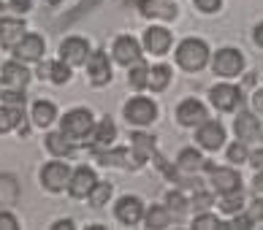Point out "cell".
Segmentation results:
<instances>
[{
    "label": "cell",
    "instance_id": "9",
    "mask_svg": "<svg viewBox=\"0 0 263 230\" xmlns=\"http://www.w3.org/2000/svg\"><path fill=\"white\" fill-rule=\"evenodd\" d=\"M87 79H90L92 87H106L111 81V62L106 52H92L87 57Z\"/></svg>",
    "mask_w": 263,
    "mask_h": 230
},
{
    "label": "cell",
    "instance_id": "36",
    "mask_svg": "<svg viewBox=\"0 0 263 230\" xmlns=\"http://www.w3.org/2000/svg\"><path fill=\"white\" fill-rule=\"evenodd\" d=\"M226 155H228V162H233V165H241V162H247V160H250V152H247V143H245V141L231 143Z\"/></svg>",
    "mask_w": 263,
    "mask_h": 230
},
{
    "label": "cell",
    "instance_id": "20",
    "mask_svg": "<svg viewBox=\"0 0 263 230\" xmlns=\"http://www.w3.org/2000/svg\"><path fill=\"white\" fill-rule=\"evenodd\" d=\"M171 44H174V38L165 27H147L144 30V49L149 54H165L171 49Z\"/></svg>",
    "mask_w": 263,
    "mask_h": 230
},
{
    "label": "cell",
    "instance_id": "16",
    "mask_svg": "<svg viewBox=\"0 0 263 230\" xmlns=\"http://www.w3.org/2000/svg\"><path fill=\"white\" fill-rule=\"evenodd\" d=\"M114 60L130 68L136 60H141V44L136 41L133 35H120L114 41Z\"/></svg>",
    "mask_w": 263,
    "mask_h": 230
},
{
    "label": "cell",
    "instance_id": "28",
    "mask_svg": "<svg viewBox=\"0 0 263 230\" xmlns=\"http://www.w3.org/2000/svg\"><path fill=\"white\" fill-rule=\"evenodd\" d=\"M171 208H165V206H149L147 212H144V225L152 227V230H163V227H168L171 225Z\"/></svg>",
    "mask_w": 263,
    "mask_h": 230
},
{
    "label": "cell",
    "instance_id": "4",
    "mask_svg": "<svg viewBox=\"0 0 263 230\" xmlns=\"http://www.w3.org/2000/svg\"><path fill=\"white\" fill-rule=\"evenodd\" d=\"M122 114L130 124H136V128H147V124H152L158 119V106H155V100H149V98H130L125 103Z\"/></svg>",
    "mask_w": 263,
    "mask_h": 230
},
{
    "label": "cell",
    "instance_id": "11",
    "mask_svg": "<svg viewBox=\"0 0 263 230\" xmlns=\"http://www.w3.org/2000/svg\"><path fill=\"white\" fill-rule=\"evenodd\" d=\"M95 160L101 162V165H117V168H133V171H139L141 168V162L139 157L133 155V149H101V152H92Z\"/></svg>",
    "mask_w": 263,
    "mask_h": 230
},
{
    "label": "cell",
    "instance_id": "44",
    "mask_svg": "<svg viewBox=\"0 0 263 230\" xmlns=\"http://www.w3.org/2000/svg\"><path fill=\"white\" fill-rule=\"evenodd\" d=\"M252 111H255L258 117H263V90H258L252 95Z\"/></svg>",
    "mask_w": 263,
    "mask_h": 230
},
{
    "label": "cell",
    "instance_id": "35",
    "mask_svg": "<svg viewBox=\"0 0 263 230\" xmlns=\"http://www.w3.org/2000/svg\"><path fill=\"white\" fill-rule=\"evenodd\" d=\"M165 206L171 208V214H184V212L190 208V200L184 198V195L179 193V190H174V193L165 195Z\"/></svg>",
    "mask_w": 263,
    "mask_h": 230
},
{
    "label": "cell",
    "instance_id": "21",
    "mask_svg": "<svg viewBox=\"0 0 263 230\" xmlns=\"http://www.w3.org/2000/svg\"><path fill=\"white\" fill-rule=\"evenodd\" d=\"M233 130H236V138L239 141H255L260 136V119H258V114H250V111H241L236 122H233Z\"/></svg>",
    "mask_w": 263,
    "mask_h": 230
},
{
    "label": "cell",
    "instance_id": "49",
    "mask_svg": "<svg viewBox=\"0 0 263 230\" xmlns=\"http://www.w3.org/2000/svg\"><path fill=\"white\" fill-rule=\"evenodd\" d=\"M46 3H49V6H57V3H63V0H46Z\"/></svg>",
    "mask_w": 263,
    "mask_h": 230
},
{
    "label": "cell",
    "instance_id": "30",
    "mask_svg": "<svg viewBox=\"0 0 263 230\" xmlns=\"http://www.w3.org/2000/svg\"><path fill=\"white\" fill-rule=\"evenodd\" d=\"M19 200V184L11 174H0V206H14Z\"/></svg>",
    "mask_w": 263,
    "mask_h": 230
},
{
    "label": "cell",
    "instance_id": "29",
    "mask_svg": "<svg viewBox=\"0 0 263 230\" xmlns=\"http://www.w3.org/2000/svg\"><path fill=\"white\" fill-rule=\"evenodd\" d=\"M46 149H49L54 157H71L73 155V143H71V138H68L63 130L46 136Z\"/></svg>",
    "mask_w": 263,
    "mask_h": 230
},
{
    "label": "cell",
    "instance_id": "41",
    "mask_svg": "<svg viewBox=\"0 0 263 230\" xmlns=\"http://www.w3.org/2000/svg\"><path fill=\"white\" fill-rule=\"evenodd\" d=\"M196 3V8L198 11H203V14H214L217 8L222 6V0H193Z\"/></svg>",
    "mask_w": 263,
    "mask_h": 230
},
{
    "label": "cell",
    "instance_id": "50",
    "mask_svg": "<svg viewBox=\"0 0 263 230\" xmlns=\"http://www.w3.org/2000/svg\"><path fill=\"white\" fill-rule=\"evenodd\" d=\"M3 14H6V8H3V3H0V19H3Z\"/></svg>",
    "mask_w": 263,
    "mask_h": 230
},
{
    "label": "cell",
    "instance_id": "39",
    "mask_svg": "<svg viewBox=\"0 0 263 230\" xmlns=\"http://www.w3.org/2000/svg\"><path fill=\"white\" fill-rule=\"evenodd\" d=\"M247 217L252 219V225H258V222H263V195H258L252 203L247 206Z\"/></svg>",
    "mask_w": 263,
    "mask_h": 230
},
{
    "label": "cell",
    "instance_id": "12",
    "mask_svg": "<svg viewBox=\"0 0 263 230\" xmlns=\"http://www.w3.org/2000/svg\"><path fill=\"white\" fill-rule=\"evenodd\" d=\"M114 214H117V219H120L122 225H130V227L144 222V203H141V198L122 195L120 200H117V206H114Z\"/></svg>",
    "mask_w": 263,
    "mask_h": 230
},
{
    "label": "cell",
    "instance_id": "17",
    "mask_svg": "<svg viewBox=\"0 0 263 230\" xmlns=\"http://www.w3.org/2000/svg\"><path fill=\"white\" fill-rule=\"evenodd\" d=\"M30 71L22 65V60H11L3 65V71H0V79H3V84H8V87L14 90H27V84H30Z\"/></svg>",
    "mask_w": 263,
    "mask_h": 230
},
{
    "label": "cell",
    "instance_id": "33",
    "mask_svg": "<svg viewBox=\"0 0 263 230\" xmlns=\"http://www.w3.org/2000/svg\"><path fill=\"white\" fill-rule=\"evenodd\" d=\"M114 193V184L111 181H95V187H92V193H90V206L92 208H101L109 203V198Z\"/></svg>",
    "mask_w": 263,
    "mask_h": 230
},
{
    "label": "cell",
    "instance_id": "32",
    "mask_svg": "<svg viewBox=\"0 0 263 230\" xmlns=\"http://www.w3.org/2000/svg\"><path fill=\"white\" fill-rule=\"evenodd\" d=\"M171 84V68L168 65H155L149 68V90L152 92H163Z\"/></svg>",
    "mask_w": 263,
    "mask_h": 230
},
{
    "label": "cell",
    "instance_id": "31",
    "mask_svg": "<svg viewBox=\"0 0 263 230\" xmlns=\"http://www.w3.org/2000/svg\"><path fill=\"white\" fill-rule=\"evenodd\" d=\"M128 84H130L133 90H147V87H149V65L144 62V57H141V60H136V62L130 65Z\"/></svg>",
    "mask_w": 263,
    "mask_h": 230
},
{
    "label": "cell",
    "instance_id": "6",
    "mask_svg": "<svg viewBox=\"0 0 263 230\" xmlns=\"http://www.w3.org/2000/svg\"><path fill=\"white\" fill-rule=\"evenodd\" d=\"M71 165L68 162H46L41 168V184L44 190H49V193H63L68 190V181H71Z\"/></svg>",
    "mask_w": 263,
    "mask_h": 230
},
{
    "label": "cell",
    "instance_id": "37",
    "mask_svg": "<svg viewBox=\"0 0 263 230\" xmlns=\"http://www.w3.org/2000/svg\"><path fill=\"white\" fill-rule=\"evenodd\" d=\"M193 227L196 230H214V227H222V222H220L217 214L201 212V214H196V219H193Z\"/></svg>",
    "mask_w": 263,
    "mask_h": 230
},
{
    "label": "cell",
    "instance_id": "47",
    "mask_svg": "<svg viewBox=\"0 0 263 230\" xmlns=\"http://www.w3.org/2000/svg\"><path fill=\"white\" fill-rule=\"evenodd\" d=\"M71 227H73L71 219H57V222L52 225V230H71Z\"/></svg>",
    "mask_w": 263,
    "mask_h": 230
},
{
    "label": "cell",
    "instance_id": "15",
    "mask_svg": "<svg viewBox=\"0 0 263 230\" xmlns=\"http://www.w3.org/2000/svg\"><path fill=\"white\" fill-rule=\"evenodd\" d=\"M92 141H87V147H92V152H101V149H109L114 147V138H117V124L111 122V117H103L98 124L92 128Z\"/></svg>",
    "mask_w": 263,
    "mask_h": 230
},
{
    "label": "cell",
    "instance_id": "38",
    "mask_svg": "<svg viewBox=\"0 0 263 230\" xmlns=\"http://www.w3.org/2000/svg\"><path fill=\"white\" fill-rule=\"evenodd\" d=\"M209 206H212V193H206V190L196 187V195H193V200H190V208H198V212H206Z\"/></svg>",
    "mask_w": 263,
    "mask_h": 230
},
{
    "label": "cell",
    "instance_id": "5",
    "mask_svg": "<svg viewBox=\"0 0 263 230\" xmlns=\"http://www.w3.org/2000/svg\"><path fill=\"white\" fill-rule=\"evenodd\" d=\"M203 168L209 171V179H212V187L217 195H226V193H236L241 190V176L236 168H217L214 162H203Z\"/></svg>",
    "mask_w": 263,
    "mask_h": 230
},
{
    "label": "cell",
    "instance_id": "45",
    "mask_svg": "<svg viewBox=\"0 0 263 230\" xmlns=\"http://www.w3.org/2000/svg\"><path fill=\"white\" fill-rule=\"evenodd\" d=\"M250 165H255L258 171H263V149H255V152H250Z\"/></svg>",
    "mask_w": 263,
    "mask_h": 230
},
{
    "label": "cell",
    "instance_id": "48",
    "mask_svg": "<svg viewBox=\"0 0 263 230\" xmlns=\"http://www.w3.org/2000/svg\"><path fill=\"white\" fill-rule=\"evenodd\" d=\"M252 187H255L258 195H263V171H258V176H255V181H252Z\"/></svg>",
    "mask_w": 263,
    "mask_h": 230
},
{
    "label": "cell",
    "instance_id": "7",
    "mask_svg": "<svg viewBox=\"0 0 263 230\" xmlns=\"http://www.w3.org/2000/svg\"><path fill=\"white\" fill-rule=\"evenodd\" d=\"M209 98H212V106L217 111H222V114H231V111H236L241 106V90L236 87V84H228V81L214 84Z\"/></svg>",
    "mask_w": 263,
    "mask_h": 230
},
{
    "label": "cell",
    "instance_id": "25",
    "mask_svg": "<svg viewBox=\"0 0 263 230\" xmlns=\"http://www.w3.org/2000/svg\"><path fill=\"white\" fill-rule=\"evenodd\" d=\"M203 160L201 157V152L198 149H182L179 152V157H177V168H179V174H198V171L203 168Z\"/></svg>",
    "mask_w": 263,
    "mask_h": 230
},
{
    "label": "cell",
    "instance_id": "22",
    "mask_svg": "<svg viewBox=\"0 0 263 230\" xmlns=\"http://www.w3.org/2000/svg\"><path fill=\"white\" fill-rule=\"evenodd\" d=\"M136 8L144 16H155V19H177V6L171 0H136Z\"/></svg>",
    "mask_w": 263,
    "mask_h": 230
},
{
    "label": "cell",
    "instance_id": "2",
    "mask_svg": "<svg viewBox=\"0 0 263 230\" xmlns=\"http://www.w3.org/2000/svg\"><path fill=\"white\" fill-rule=\"evenodd\" d=\"M92 128H95V117H92L90 109H71V111H65V117L60 119V130L71 141L90 138Z\"/></svg>",
    "mask_w": 263,
    "mask_h": 230
},
{
    "label": "cell",
    "instance_id": "3",
    "mask_svg": "<svg viewBox=\"0 0 263 230\" xmlns=\"http://www.w3.org/2000/svg\"><path fill=\"white\" fill-rule=\"evenodd\" d=\"M212 68L222 79H233V76H239L245 71V54L239 49H233V46H222L220 52L212 54Z\"/></svg>",
    "mask_w": 263,
    "mask_h": 230
},
{
    "label": "cell",
    "instance_id": "46",
    "mask_svg": "<svg viewBox=\"0 0 263 230\" xmlns=\"http://www.w3.org/2000/svg\"><path fill=\"white\" fill-rule=\"evenodd\" d=\"M252 41H255V46H260V49H263V22L255 27V33H252Z\"/></svg>",
    "mask_w": 263,
    "mask_h": 230
},
{
    "label": "cell",
    "instance_id": "34",
    "mask_svg": "<svg viewBox=\"0 0 263 230\" xmlns=\"http://www.w3.org/2000/svg\"><path fill=\"white\" fill-rule=\"evenodd\" d=\"M241 206H245V193H241V190L220 195V212H222V214H231V217H233V214L241 212Z\"/></svg>",
    "mask_w": 263,
    "mask_h": 230
},
{
    "label": "cell",
    "instance_id": "13",
    "mask_svg": "<svg viewBox=\"0 0 263 230\" xmlns=\"http://www.w3.org/2000/svg\"><path fill=\"white\" fill-rule=\"evenodd\" d=\"M87 57H90V44H87L84 38L71 35L60 44V60L68 62L71 68L73 65H87Z\"/></svg>",
    "mask_w": 263,
    "mask_h": 230
},
{
    "label": "cell",
    "instance_id": "1",
    "mask_svg": "<svg viewBox=\"0 0 263 230\" xmlns=\"http://www.w3.org/2000/svg\"><path fill=\"white\" fill-rule=\"evenodd\" d=\"M209 57H212L209 46H206V41H201V38H184V41L177 46V62H179V68H184V71L206 68Z\"/></svg>",
    "mask_w": 263,
    "mask_h": 230
},
{
    "label": "cell",
    "instance_id": "8",
    "mask_svg": "<svg viewBox=\"0 0 263 230\" xmlns=\"http://www.w3.org/2000/svg\"><path fill=\"white\" fill-rule=\"evenodd\" d=\"M196 141H198V147H201V149L217 152L222 143H226V128H222V122H217V119L201 122V124H198V130H196Z\"/></svg>",
    "mask_w": 263,
    "mask_h": 230
},
{
    "label": "cell",
    "instance_id": "42",
    "mask_svg": "<svg viewBox=\"0 0 263 230\" xmlns=\"http://www.w3.org/2000/svg\"><path fill=\"white\" fill-rule=\"evenodd\" d=\"M226 227H236V230H247V227H252V219L247 217V214H233V219L226 225Z\"/></svg>",
    "mask_w": 263,
    "mask_h": 230
},
{
    "label": "cell",
    "instance_id": "18",
    "mask_svg": "<svg viewBox=\"0 0 263 230\" xmlns=\"http://www.w3.org/2000/svg\"><path fill=\"white\" fill-rule=\"evenodd\" d=\"M25 35H27L25 19H8V16L0 19V44H3L6 49H16Z\"/></svg>",
    "mask_w": 263,
    "mask_h": 230
},
{
    "label": "cell",
    "instance_id": "10",
    "mask_svg": "<svg viewBox=\"0 0 263 230\" xmlns=\"http://www.w3.org/2000/svg\"><path fill=\"white\" fill-rule=\"evenodd\" d=\"M95 181H98V176H95V171L90 165H79L71 174V181H68V195L76 198V200H84L90 198Z\"/></svg>",
    "mask_w": 263,
    "mask_h": 230
},
{
    "label": "cell",
    "instance_id": "26",
    "mask_svg": "<svg viewBox=\"0 0 263 230\" xmlns=\"http://www.w3.org/2000/svg\"><path fill=\"white\" fill-rule=\"evenodd\" d=\"M25 124V111L19 106H0V133L19 130Z\"/></svg>",
    "mask_w": 263,
    "mask_h": 230
},
{
    "label": "cell",
    "instance_id": "19",
    "mask_svg": "<svg viewBox=\"0 0 263 230\" xmlns=\"http://www.w3.org/2000/svg\"><path fill=\"white\" fill-rule=\"evenodd\" d=\"M14 54H16V60H22V62H38L44 57V38L35 35V33H27L14 49Z\"/></svg>",
    "mask_w": 263,
    "mask_h": 230
},
{
    "label": "cell",
    "instance_id": "27",
    "mask_svg": "<svg viewBox=\"0 0 263 230\" xmlns=\"http://www.w3.org/2000/svg\"><path fill=\"white\" fill-rule=\"evenodd\" d=\"M30 117H33V122L38 124V128H49V124L57 119V106L52 100H35Z\"/></svg>",
    "mask_w": 263,
    "mask_h": 230
},
{
    "label": "cell",
    "instance_id": "24",
    "mask_svg": "<svg viewBox=\"0 0 263 230\" xmlns=\"http://www.w3.org/2000/svg\"><path fill=\"white\" fill-rule=\"evenodd\" d=\"M130 149L144 165L149 157H155V136H149V133H133L130 136Z\"/></svg>",
    "mask_w": 263,
    "mask_h": 230
},
{
    "label": "cell",
    "instance_id": "40",
    "mask_svg": "<svg viewBox=\"0 0 263 230\" xmlns=\"http://www.w3.org/2000/svg\"><path fill=\"white\" fill-rule=\"evenodd\" d=\"M16 227H19L16 217L8 208H0V230H16Z\"/></svg>",
    "mask_w": 263,
    "mask_h": 230
},
{
    "label": "cell",
    "instance_id": "14",
    "mask_svg": "<svg viewBox=\"0 0 263 230\" xmlns=\"http://www.w3.org/2000/svg\"><path fill=\"white\" fill-rule=\"evenodd\" d=\"M177 119L179 124H184V128H198L201 122H206V106H203L201 100L196 98H184L179 106H177Z\"/></svg>",
    "mask_w": 263,
    "mask_h": 230
},
{
    "label": "cell",
    "instance_id": "23",
    "mask_svg": "<svg viewBox=\"0 0 263 230\" xmlns=\"http://www.w3.org/2000/svg\"><path fill=\"white\" fill-rule=\"evenodd\" d=\"M38 76L41 79H49L52 84H65L71 79V65L57 60V62H41L38 65Z\"/></svg>",
    "mask_w": 263,
    "mask_h": 230
},
{
    "label": "cell",
    "instance_id": "43",
    "mask_svg": "<svg viewBox=\"0 0 263 230\" xmlns=\"http://www.w3.org/2000/svg\"><path fill=\"white\" fill-rule=\"evenodd\" d=\"M8 6H11L14 11H19V14H25V11L33 8V0H8Z\"/></svg>",
    "mask_w": 263,
    "mask_h": 230
}]
</instances>
